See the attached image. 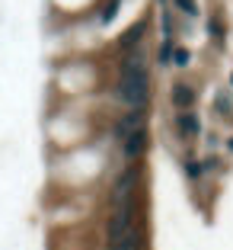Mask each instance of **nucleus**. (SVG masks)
I'll list each match as a JSON object with an SVG mask.
<instances>
[{
	"label": "nucleus",
	"instance_id": "obj_1",
	"mask_svg": "<svg viewBox=\"0 0 233 250\" xmlns=\"http://www.w3.org/2000/svg\"><path fill=\"white\" fill-rule=\"evenodd\" d=\"M115 100L128 109H144L150 103V71L141 52H128L118 67V81H115Z\"/></svg>",
	"mask_w": 233,
	"mask_h": 250
},
{
	"label": "nucleus",
	"instance_id": "obj_2",
	"mask_svg": "<svg viewBox=\"0 0 233 250\" xmlns=\"http://www.w3.org/2000/svg\"><path fill=\"white\" fill-rule=\"evenodd\" d=\"M131 228H134V199L131 202H122V206H112L109 218H106V247L118 244Z\"/></svg>",
	"mask_w": 233,
	"mask_h": 250
},
{
	"label": "nucleus",
	"instance_id": "obj_3",
	"mask_svg": "<svg viewBox=\"0 0 233 250\" xmlns=\"http://www.w3.org/2000/svg\"><path fill=\"white\" fill-rule=\"evenodd\" d=\"M138 180H141V170H138V161H134L131 167H125V173L115 180V186H112V192H109V208L112 206H122V202H131Z\"/></svg>",
	"mask_w": 233,
	"mask_h": 250
},
{
	"label": "nucleus",
	"instance_id": "obj_4",
	"mask_svg": "<svg viewBox=\"0 0 233 250\" xmlns=\"http://www.w3.org/2000/svg\"><path fill=\"white\" fill-rule=\"evenodd\" d=\"M147 147H150V135H147V125H138L131 132L122 138V154L128 161H141L147 154Z\"/></svg>",
	"mask_w": 233,
	"mask_h": 250
},
{
	"label": "nucleus",
	"instance_id": "obj_5",
	"mask_svg": "<svg viewBox=\"0 0 233 250\" xmlns=\"http://www.w3.org/2000/svg\"><path fill=\"white\" fill-rule=\"evenodd\" d=\"M176 132H179V138H195L201 132V119L192 109H179L176 112Z\"/></svg>",
	"mask_w": 233,
	"mask_h": 250
},
{
	"label": "nucleus",
	"instance_id": "obj_6",
	"mask_svg": "<svg viewBox=\"0 0 233 250\" xmlns=\"http://www.w3.org/2000/svg\"><path fill=\"white\" fill-rule=\"evenodd\" d=\"M198 103V90L192 83H173V106L176 109H192Z\"/></svg>",
	"mask_w": 233,
	"mask_h": 250
},
{
	"label": "nucleus",
	"instance_id": "obj_7",
	"mask_svg": "<svg viewBox=\"0 0 233 250\" xmlns=\"http://www.w3.org/2000/svg\"><path fill=\"white\" fill-rule=\"evenodd\" d=\"M144 119H147V116H144V109H128V112H125V116L115 122V138L122 141L125 135L131 132V128H138V125H147Z\"/></svg>",
	"mask_w": 233,
	"mask_h": 250
},
{
	"label": "nucleus",
	"instance_id": "obj_8",
	"mask_svg": "<svg viewBox=\"0 0 233 250\" xmlns=\"http://www.w3.org/2000/svg\"><path fill=\"white\" fill-rule=\"evenodd\" d=\"M144 32H147V20H141L138 26H131V29L122 36V42H118V48L122 52H131V48H138L141 45V39H144Z\"/></svg>",
	"mask_w": 233,
	"mask_h": 250
},
{
	"label": "nucleus",
	"instance_id": "obj_9",
	"mask_svg": "<svg viewBox=\"0 0 233 250\" xmlns=\"http://www.w3.org/2000/svg\"><path fill=\"white\" fill-rule=\"evenodd\" d=\"M118 10H122V0H106V3L99 7V26H109V22L118 16Z\"/></svg>",
	"mask_w": 233,
	"mask_h": 250
},
{
	"label": "nucleus",
	"instance_id": "obj_10",
	"mask_svg": "<svg viewBox=\"0 0 233 250\" xmlns=\"http://www.w3.org/2000/svg\"><path fill=\"white\" fill-rule=\"evenodd\" d=\"M173 7L179 10L185 20H195V16H201V7H198V0H173Z\"/></svg>",
	"mask_w": 233,
	"mask_h": 250
},
{
	"label": "nucleus",
	"instance_id": "obj_11",
	"mask_svg": "<svg viewBox=\"0 0 233 250\" xmlns=\"http://www.w3.org/2000/svg\"><path fill=\"white\" fill-rule=\"evenodd\" d=\"M208 36H214V42L224 45V39H227V26H224V20H220V16H211V20H208Z\"/></svg>",
	"mask_w": 233,
	"mask_h": 250
},
{
	"label": "nucleus",
	"instance_id": "obj_12",
	"mask_svg": "<svg viewBox=\"0 0 233 250\" xmlns=\"http://www.w3.org/2000/svg\"><path fill=\"white\" fill-rule=\"evenodd\" d=\"M169 64L179 67V71H185V67L192 64V52H189V48H179V45H176V48H173V61H169Z\"/></svg>",
	"mask_w": 233,
	"mask_h": 250
},
{
	"label": "nucleus",
	"instance_id": "obj_13",
	"mask_svg": "<svg viewBox=\"0 0 233 250\" xmlns=\"http://www.w3.org/2000/svg\"><path fill=\"white\" fill-rule=\"evenodd\" d=\"M182 173H185V180H189V183L201 180V173H204V170H201V161H192V157H189V161H182Z\"/></svg>",
	"mask_w": 233,
	"mask_h": 250
},
{
	"label": "nucleus",
	"instance_id": "obj_14",
	"mask_svg": "<svg viewBox=\"0 0 233 250\" xmlns=\"http://www.w3.org/2000/svg\"><path fill=\"white\" fill-rule=\"evenodd\" d=\"M173 48H176V39H163L160 52H157V61H160V64H169V61H173Z\"/></svg>",
	"mask_w": 233,
	"mask_h": 250
},
{
	"label": "nucleus",
	"instance_id": "obj_15",
	"mask_svg": "<svg viewBox=\"0 0 233 250\" xmlns=\"http://www.w3.org/2000/svg\"><path fill=\"white\" fill-rule=\"evenodd\" d=\"M214 109H217L220 116H227V112L233 109V103H230V93H227V90H220V93L214 96Z\"/></svg>",
	"mask_w": 233,
	"mask_h": 250
},
{
	"label": "nucleus",
	"instance_id": "obj_16",
	"mask_svg": "<svg viewBox=\"0 0 233 250\" xmlns=\"http://www.w3.org/2000/svg\"><path fill=\"white\" fill-rule=\"evenodd\" d=\"M160 26H163V39H173V13H160Z\"/></svg>",
	"mask_w": 233,
	"mask_h": 250
},
{
	"label": "nucleus",
	"instance_id": "obj_17",
	"mask_svg": "<svg viewBox=\"0 0 233 250\" xmlns=\"http://www.w3.org/2000/svg\"><path fill=\"white\" fill-rule=\"evenodd\" d=\"M201 170H204V173H214V170H220V161H217V157H204Z\"/></svg>",
	"mask_w": 233,
	"mask_h": 250
},
{
	"label": "nucleus",
	"instance_id": "obj_18",
	"mask_svg": "<svg viewBox=\"0 0 233 250\" xmlns=\"http://www.w3.org/2000/svg\"><path fill=\"white\" fill-rule=\"evenodd\" d=\"M204 145H208V147H217V135L211 132V135H208V138H204Z\"/></svg>",
	"mask_w": 233,
	"mask_h": 250
},
{
	"label": "nucleus",
	"instance_id": "obj_19",
	"mask_svg": "<svg viewBox=\"0 0 233 250\" xmlns=\"http://www.w3.org/2000/svg\"><path fill=\"white\" fill-rule=\"evenodd\" d=\"M227 151H230V154H233V138H227Z\"/></svg>",
	"mask_w": 233,
	"mask_h": 250
},
{
	"label": "nucleus",
	"instance_id": "obj_20",
	"mask_svg": "<svg viewBox=\"0 0 233 250\" xmlns=\"http://www.w3.org/2000/svg\"><path fill=\"white\" fill-rule=\"evenodd\" d=\"M230 90H233V74H230Z\"/></svg>",
	"mask_w": 233,
	"mask_h": 250
}]
</instances>
